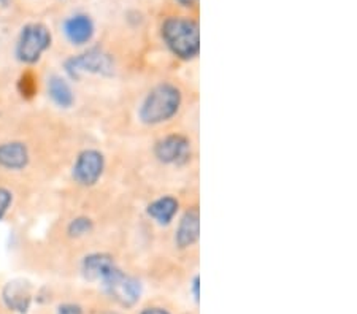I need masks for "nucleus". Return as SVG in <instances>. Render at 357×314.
<instances>
[{
  "instance_id": "nucleus-1",
  "label": "nucleus",
  "mask_w": 357,
  "mask_h": 314,
  "mask_svg": "<svg viewBox=\"0 0 357 314\" xmlns=\"http://www.w3.org/2000/svg\"><path fill=\"white\" fill-rule=\"evenodd\" d=\"M165 47L181 61H192L200 53L199 22L188 16H169L160 24Z\"/></svg>"
},
{
  "instance_id": "nucleus-2",
  "label": "nucleus",
  "mask_w": 357,
  "mask_h": 314,
  "mask_svg": "<svg viewBox=\"0 0 357 314\" xmlns=\"http://www.w3.org/2000/svg\"><path fill=\"white\" fill-rule=\"evenodd\" d=\"M183 104V94L178 86L160 83L149 91L138 110V118L146 125H159L176 116Z\"/></svg>"
},
{
  "instance_id": "nucleus-3",
  "label": "nucleus",
  "mask_w": 357,
  "mask_h": 314,
  "mask_svg": "<svg viewBox=\"0 0 357 314\" xmlns=\"http://www.w3.org/2000/svg\"><path fill=\"white\" fill-rule=\"evenodd\" d=\"M51 43H53V36H51L50 29L42 22H31L21 29L15 54L22 64H37L50 49Z\"/></svg>"
},
{
  "instance_id": "nucleus-4",
  "label": "nucleus",
  "mask_w": 357,
  "mask_h": 314,
  "mask_svg": "<svg viewBox=\"0 0 357 314\" xmlns=\"http://www.w3.org/2000/svg\"><path fill=\"white\" fill-rule=\"evenodd\" d=\"M64 68L72 79H79L83 75H112L114 64L113 57L105 51L91 48L82 54L68 57L64 62Z\"/></svg>"
},
{
  "instance_id": "nucleus-5",
  "label": "nucleus",
  "mask_w": 357,
  "mask_h": 314,
  "mask_svg": "<svg viewBox=\"0 0 357 314\" xmlns=\"http://www.w3.org/2000/svg\"><path fill=\"white\" fill-rule=\"evenodd\" d=\"M192 146L188 136L181 134H170L160 139L154 146V156L159 162L167 165H183L189 162Z\"/></svg>"
},
{
  "instance_id": "nucleus-6",
  "label": "nucleus",
  "mask_w": 357,
  "mask_h": 314,
  "mask_svg": "<svg viewBox=\"0 0 357 314\" xmlns=\"http://www.w3.org/2000/svg\"><path fill=\"white\" fill-rule=\"evenodd\" d=\"M103 170H105L103 154L97 150H84L78 154L77 161H75L72 176L79 186L89 187L102 178Z\"/></svg>"
},
{
  "instance_id": "nucleus-7",
  "label": "nucleus",
  "mask_w": 357,
  "mask_h": 314,
  "mask_svg": "<svg viewBox=\"0 0 357 314\" xmlns=\"http://www.w3.org/2000/svg\"><path fill=\"white\" fill-rule=\"evenodd\" d=\"M103 288L110 294L119 305L123 306H134L142 294V285L135 278L118 268L113 275L103 283Z\"/></svg>"
},
{
  "instance_id": "nucleus-8",
  "label": "nucleus",
  "mask_w": 357,
  "mask_h": 314,
  "mask_svg": "<svg viewBox=\"0 0 357 314\" xmlns=\"http://www.w3.org/2000/svg\"><path fill=\"white\" fill-rule=\"evenodd\" d=\"M200 238V211L191 208L181 216L175 232V244L180 249L194 246Z\"/></svg>"
},
{
  "instance_id": "nucleus-9",
  "label": "nucleus",
  "mask_w": 357,
  "mask_h": 314,
  "mask_svg": "<svg viewBox=\"0 0 357 314\" xmlns=\"http://www.w3.org/2000/svg\"><path fill=\"white\" fill-rule=\"evenodd\" d=\"M83 275L91 281H102V284L118 270L116 262L110 254L94 253L84 257Z\"/></svg>"
},
{
  "instance_id": "nucleus-10",
  "label": "nucleus",
  "mask_w": 357,
  "mask_h": 314,
  "mask_svg": "<svg viewBox=\"0 0 357 314\" xmlns=\"http://www.w3.org/2000/svg\"><path fill=\"white\" fill-rule=\"evenodd\" d=\"M96 26L88 15H73L64 22V33L73 45H86L94 37Z\"/></svg>"
},
{
  "instance_id": "nucleus-11",
  "label": "nucleus",
  "mask_w": 357,
  "mask_h": 314,
  "mask_svg": "<svg viewBox=\"0 0 357 314\" xmlns=\"http://www.w3.org/2000/svg\"><path fill=\"white\" fill-rule=\"evenodd\" d=\"M31 161L27 146L21 141H8L0 145V167L7 170H22Z\"/></svg>"
},
{
  "instance_id": "nucleus-12",
  "label": "nucleus",
  "mask_w": 357,
  "mask_h": 314,
  "mask_svg": "<svg viewBox=\"0 0 357 314\" xmlns=\"http://www.w3.org/2000/svg\"><path fill=\"white\" fill-rule=\"evenodd\" d=\"M178 208H180V202L175 197L164 196L149 203L146 213L159 226H169L176 216Z\"/></svg>"
},
{
  "instance_id": "nucleus-13",
  "label": "nucleus",
  "mask_w": 357,
  "mask_h": 314,
  "mask_svg": "<svg viewBox=\"0 0 357 314\" xmlns=\"http://www.w3.org/2000/svg\"><path fill=\"white\" fill-rule=\"evenodd\" d=\"M3 301L8 308L26 313L31 305V288L24 281H11L3 289Z\"/></svg>"
},
{
  "instance_id": "nucleus-14",
  "label": "nucleus",
  "mask_w": 357,
  "mask_h": 314,
  "mask_svg": "<svg viewBox=\"0 0 357 314\" xmlns=\"http://www.w3.org/2000/svg\"><path fill=\"white\" fill-rule=\"evenodd\" d=\"M48 94L51 100L61 108H70L75 102L73 91L64 78L53 75L48 79Z\"/></svg>"
},
{
  "instance_id": "nucleus-15",
  "label": "nucleus",
  "mask_w": 357,
  "mask_h": 314,
  "mask_svg": "<svg viewBox=\"0 0 357 314\" xmlns=\"http://www.w3.org/2000/svg\"><path fill=\"white\" fill-rule=\"evenodd\" d=\"M94 230V222L92 219L86 218V216H79V218H75L73 221H70V224L67 227V233L72 238H79L88 235Z\"/></svg>"
},
{
  "instance_id": "nucleus-16",
  "label": "nucleus",
  "mask_w": 357,
  "mask_h": 314,
  "mask_svg": "<svg viewBox=\"0 0 357 314\" xmlns=\"http://www.w3.org/2000/svg\"><path fill=\"white\" fill-rule=\"evenodd\" d=\"M18 89H20V93H21L22 97H26V99H31V97L37 93L36 77H33L31 72L24 73V75L20 78Z\"/></svg>"
},
{
  "instance_id": "nucleus-17",
  "label": "nucleus",
  "mask_w": 357,
  "mask_h": 314,
  "mask_svg": "<svg viewBox=\"0 0 357 314\" xmlns=\"http://www.w3.org/2000/svg\"><path fill=\"white\" fill-rule=\"evenodd\" d=\"M11 203H13V194L5 187H0V221L7 216Z\"/></svg>"
},
{
  "instance_id": "nucleus-18",
  "label": "nucleus",
  "mask_w": 357,
  "mask_h": 314,
  "mask_svg": "<svg viewBox=\"0 0 357 314\" xmlns=\"http://www.w3.org/2000/svg\"><path fill=\"white\" fill-rule=\"evenodd\" d=\"M57 314H83V310H82V306H78L75 304H66V305L59 306Z\"/></svg>"
},
{
  "instance_id": "nucleus-19",
  "label": "nucleus",
  "mask_w": 357,
  "mask_h": 314,
  "mask_svg": "<svg viewBox=\"0 0 357 314\" xmlns=\"http://www.w3.org/2000/svg\"><path fill=\"white\" fill-rule=\"evenodd\" d=\"M140 314H170L164 308H158V306H151V308H145Z\"/></svg>"
},
{
  "instance_id": "nucleus-20",
  "label": "nucleus",
  "mask_w": 357,
  "mask_h": 314,
  "mask_svg": "<svg viewBox=\"0 0 357 314\" xmlns=\"http://www.w3.org/2000/svg\"><path fill=\"white\" fill-rule=\"evenodd\" d=\"M175 2L180 5V7L191 8V7H195V5L199 3V0H175Z\"/></svg>"
},
{
  "instance_id": "nucleus-21",
  "label": "nucleus",
  "mask_w": 357,
  "mask_h": 314,
  "mask_svg": "<svg viewBox=\"0 0 357 314\" xmlns=\"http://www.w3.org/2000/svg\"><path fill=\"white\" fill-rule=\"evenodd\" d=\"M192 289H194V295H195V300H199V276L194 278V283H192Z\"/></svg>"
},
{
  "instance_id": "nucleus-22",
  "label": "nucleus",
  "mask_w": 357,
  "mask_h": 314,
  "mask_svg": "<svg viewBox=\"0 0 357 314\" xmlns=\"http://www.w3.org/2000/svg\"><path fill=\"white\" fill-rule=\"evenodd\" d=\"M10 2V0H0V3H2V5H7Z\"/></svg>"
}]
</instances>
